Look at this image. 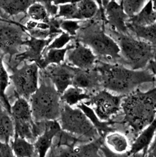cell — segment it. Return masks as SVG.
Masks as SVG:
<instances>
[{
	"mask_svg": "<svg viewBox=\"0 0 156 157\" xmlns=\"http://www.w3.org/2000/svg\"><path fill=\"white\" fill-rule=\"evenodd\" d=\"M95 67L101 76L103 88L119 95L126 96L139 85L156 80L148 70H133L121 63L97 61Z\"/></svg>",
	"mask_w": 156,
	"mask_h": 157,
	"instance_id": "6da1fadb",
	"label": "cell"
},
{
	"mask_svg": "<svg viewBox=\"0 0 156 157\" xmlns=\"http://www.w3.org/2000/svg\"><path fill=\"white\" fill-rule=\"evenodd\" d=\"M126 124L138 133L153 122L156 117V87L146 92L138 88L124 96L121 103Z\"/></svg>",
	"mask_w": 156,
	"mask_h": 157,
	"instance_id": "7a4b0ae2",
	"label": "cell"
},
{
	"mask_svg": "<svg viewBox=\"0 0 156 157\" xmlns=\"http://www.w3.org/2000/svg\"><path fill=\"white\" fill-rule=\"evenodd\" d=\"M39 80L40 85L29 100L33 118L36 122L59 120L62 106L60 94L40 70Z\"/></svg>",
	"mask_w": 156,
	"mask_h": 157,
	"instance_id": "3957f363",
	"label": "cell"
},
{
	"mask_svg": "<svg viewBox=\"0 0 156 157\" xmlns=\"http://www.w3.org/2000/svg\"><path fill=\"white\" fill-rule=\"evenodd\" d=\"M74 39L89 47L97 57L115 63L120 59V49L116 41L99 23H91L81 26Z\"/></svg>",
	"mask_w": 156,
	"mask_h": 157,
	"instance_id": "277c9868",
	"label": "cell"
},
{
	"mask_svg": "<svg viewBox=\"0 0 156 157\" xmlns=\"http://www.w3.org/2000/svg\"><path fill=\"white\" fill-rule=\"evenodd\" d=\"M109 32L119 48L121 64L133 70H142L153 59V46L149 43L135 39L129 34H121L111 29Z\"/></svg>",
	"mask_w": 156,
	"mask_h": 157,
	"instance_id": "5b68a950",
	"label": "cell"
},
{
	"mask_svg": "<svg viewBox=\"0 0 156 157\" xmlns=\"http://www.w3.org/2000/svg\"><path fill=\"white\" fill-rule=\"evenodd\" d=\"M58 121L62 130L78 138L84 137L92 140L99 136L89 119L78 107L73 108L62 102L60 118Z\"/></svg>",
	"mask_w": 156,
	"mask_h": 157,
	"instance_id": "8992f818",
	"label": "cell"
},
{
	"mask_svg": "<svg viewBox=\"0 0 156 157\" xmlns=\"http://www.w3.org/2000/svg\"><path fill=\"white\" fill-rule=\"evenodd\" d=\"M9 68L12 71V75L9 76L10 81L14 86L16 97L21 96L29 101L39 87L40 68L37 63L31 62L28 64L25 62L20 68Z\"/></svg>",
	"mask_w": 156,
	"mask_h": 157,
	"instance_id": "52a82bcc",
	"label": "cell"
},
{
	"mask_svg": "<svg viewBox=\"0 0 156 157\" xmlns=\"http://www.w3.org/2000/svg\"><path fill=\"white\" fill-rule=\"evenodd\" d=\"M28 35L25 26L20 23L0 22V57L9 55L10 63L13 57L20 53Z\"/></svg>",
	"mask_w": 156,
	"mask_h": 157,
	"instance_id": "ba28073f",
	"label": "cell"
},
{
	"mask_svg": "<svg viewBox=\"0 0 156 157\" xmlns=\"http://www.w3.org/2000/svg\"><path fill=\"white\" fill-rule=\"evenodd\" d=\"M123 95H114L106 89L92 94L84 103L90 106L101 120L110 121L121 110Z\"/></svg>",
	"mask_w": 156,
	"mask_h": 157,
	"instance_id": "9c48e42d",
	"label": "cell"
},
{
	"mask_svg": "<svg viewBox=\"0 0 156 157\" xmlns=\"http://www.w3.org/2000/svg\"><path fill=\"white\" fill-rule=\"evenodd\" d=\"M76 68L65 62L56 65L51 64L46 68L40 70L51 81L60 94L72 85V80L75 73Z\"/></svg>",
	"mask_w": 156,
	"mask_h": 157,
	"instance_id": "30bf717a",
	"label": "cell"
},
{
	"mask_svg": "<svg viewBox=\"0 0 156 157\" xmlns=\"http://www.w3.org/2000/svg\"><path fill=\"white\" fill-rule=\"evenodd\" d=\"M73 48L66 54V63L81 70H89L95 68L97 62V56L87 46L76 41Z\"/></svg>",
	"mask_w": 156,
	"mask_h": 157,
	"instance_id": "8fae6325",
	"label": "cell"
},
{
	"mask_svg": "<svg viewBox=\"0 0 156 157\" xmlns=\"http://www.w3.org/2000/svg\"><path fill=\"white\" fill-rule=\"evenodd\" d=\"M54 39L51 37L47 39H39L29 36V37L24 43V46L26 47V49L14 56V60L17 62L16 67L22 62H36L37 63L42 57L44 49Z\"/></svg>",
	"mask_w": 156,
	"mask_h": 157,
	"instance_id": "7c38bea8",
	"label": "cell"
},
{
	"mask_svg": "<svg viewBox=\"0 0 156 157\" xmlns=\"http://www.w3.org/2000/svg\"><path fill=\"white\" fill-rule=\"evenodd\" d=\"M104 20L110 29L121 34H129L127 21L129 17L126 13L120 4L116 1L109 2L104 9Z\"/></svg>",
	"mask_w": 156,
	"mask_h": 157,
	"instance_id": "4fadbf2b",
	"label": "cell"
},
{
	"mask_svg": "<svg viewBox=\"0 0 156 157\" xmlns=\"http://www.w3.org/2000/svg\"><path fill=\"white\" fill-rule=\"evenodd\" d=\"M72 85L83 89L89 93L97 92L103 88L101 76L95 67L89 70L76 68Z\"/></svg>",
	"mask_w": 156,
	"mask_h": 157,
	"instance_id": "5bb4252c",
	"label": "cell"
},
{
	"mask_svg": "<svg viewBox=\"0 0 156 157\" xmlns=\"http://www.w3.org/2000/svg\"><path fill=\"white\" fill-rule=\"evenodd\" d=\"M61 130L62 128L58 120L45 121L44 132L34 143L39 157H46L53 145V140Z\"/></svg>",
	"mask_w": 156,
	"mask_h": 157,
	"instance_id": "9a60e30c",
	"label": "cell"
},
{
	"mask_svg": "<svg viewBox=\"0 0 156 157\" xmlns=\"http://www.w3.org/2000/svg\"><path fill=\"white\" fill-rule=\"evenodd\" d=\"M156 133V117L151 123L139 132L132 143L127 155L135 156L142 152L143 156H146L148 148L151 143Z\"/></svg>",
	"mask_w": 156,
	"mask_h": 157,
	"instance_id": "2e32d148",
	"label": "cell"
},
{
	"mask_svg": "<svg viewBox=\"0 0 156 157\" xmlns=\"http://www.w3.org/2000/svg\"><path fill=\"white\" fill-rule=\"evenodd\" d=\"M76 107L79 108L89 119L98 133L99 136L104 138L106 134L115 130V129L112 127L115 122H113L112 121H104L101 120L96 115L93 110L90 106L85 104L84 102H80L76 105Z\"/></svg>",
	"mask_w": 156,
	"mask_h": 157,
	"instance_id": "e0dca14e",
	"label": "cell"
},
{
	"mask_svg": "<svg viewBox=\"0 0 156 157\" xmlns=\"http://www.w3.org/2000/svg\"><path fill=\"white\" fill-rule=\"evenodd\" d=\"M156 22V9L153 0H150L136 15L129 17L127 25L144 26Z\"/></svg>",
	"mask_w": 156,
	"mask_h": 157,
	"instance_id": "ac0fdd59",
	"label": "cell"
},
{
	"mask_svg": "<svg viewBox=\"0 0 156 157\" xmlns=\"http://www.w3.org/2000/svg\"><path fill=\"white\" fill-rule=\"evenodd\" d=\"M75 43H69L65 47L60 49H50L44 52L41 59L37 63L39 68L43 70L51 64L59 65L65 62L67 51L73 48Z\"/></svg>",
	"mask_w": 156,
	"mask_h": 157,
	"instance_id": "d6986e66",
	"label": "cell"
},
{
	"mask_svg": "<svg viewBox=\"0 0 156 157\" xmlns=\"http://www.w3.org/2000/svg\"><path fill=\"white\" fill-rule=\"evenodd\" d=\"M104 139L109 149L114 153L124 154H127L129 151V141L126 136L115 130L106 134Z\"/></svg>",
	"mask_w": 156,
	"mask_h": 157,
	"instance_id": "ffe728a7",
	"label": "cell"
},
{
	"mask_svg": "<svg viewBox=\"0 0 156 157\" xmlns=\"http://www.w3.org/2000/svg\"><path fill=\"white\" fill-rule=\"evenodd\" d=\"M15 135V126L12 117L0 106V141L10 144Z\"/></svg>",
	"mask_w": 156,
	"mask_h": 157,
	"instance_id": "44dd1931",
	"label": "cell"
},
{
	"mask_svg": "<svg viewBox=\"0 0 156 157\" xmlns=\"http://www.w3.org/2000/svg\"><path fill=\"white\" fill-rule=\"evenodd\" d=\"M91 95L92 94L83 89L71 85L60 94V100L62 102L73 107L85 100L89 99Z\"/></svg>",
	"mask_w": 156,
	"mask_h": 157,
	"instance_id": "7402d4cb",
	"label": "cell"
},
{
	"mask_svg": "<svg viewBox=\"0 0 156 157\" xmlns=\"http://www.w3.org/2000/svg\"><path fill=\"white\" fill-rule=\"evenodd\" d=\"M39 0H0V10L10 16L26 14L29 7Z\"/></svg>",
	"mask_w": 156,
	"mask_h": 157,
	"instance_id": "603a6c76",
	"label": "cell"
},
{
	"mask_svg": "<svg viewBox=\"0 0 156 157\" xmlns=\"http://www.w3.org/2000/svg\"><path fill=\"white\" fill-rule=\"evenodd\" d=\"M10 145L15 157H39L34 143L29 142L25 138L15 135L13 140L10 142Z\"/></svg>",
	"mask_w": 156,
	"mask_h": 157,
	"instance_id": "cb8c5ba5",
	"label": "cell"
},
{
	"mask_svg": "<svg viewBox=\"0 0 156 157\" xmlns=\"http://www.w3.org/2000/svg\"><path fill=\"white\" fill-rule=\"evenodd\" d=\"M10 115L14 119L34 121L29 101L21 96H17V100L10 107Z\"/></svg>",
	"mask_w": 156,
	"mask_h": 157,
	"instance_id": "d4e9b609",
	"label": "cell"
},
{
	"mask_svg": "<svg viewBox=\"0 0 156 157\" xmlns=\"http://www.w3.org/2000/svg\"><path fill=\"white\" fill-rule=\"evenodd\" d=\"M129 31H131L137 38L149 43L151 45H156V22L144 26L127 25Z\"/></svg>",
	"mask_w": 156,
	"mask_h": 157,
	"instance_id": "484cf974",
	"label": "cell"
},
{
	"mask_svg": "<svg viewBox=\"0 0 156 157\" xmlns=\"http://www.w3.org/2000/svg\"><path fill=\"white\" fill-rule=\"evenodd\" d=\"M104 137L99 136L89 144L75 146L73 148L75 155V157H99L98 152L104 144Z\"/></svg>",
	"mask_w": 156,
	"mask_h": 157,
	"instance_id": "4316f807",
	"label": "cell"
},
{
	"mask_svg": "<svg viewBox=\"0 0 156 157\" xmlns=\"http://www.w3.org/2000/svg\"><path fill=\"white\" fill-rule=\"evenodd\" d=\"M77 5L81 21L92 19L100 10L96 0H81Z\"/></svg>",
	"mask_w": 156,
	"mask_h": 157,
	"instance_id": "83f0119b",
	"label": "cell"
},
{
	"mask_svg": "<svg viewBox=\"0 0 156 157\" xmlns=\"http://www.w3.org/2000/svg\"><path fill=\"white\" fill-rule=\"evenodd\" d=\"M3 57H0V101L4 107L10 114L11 105L9 102L8 98L6 94V90L9 85L10 78L3 63Z\"/></svg>",
	"mask_w": 156,
	"mask_h": 157,
	"instance_id": "f1b7e54d",
	"label": "cell"
},
{
	"mask_svg": "<svg viewBox=\"0 0 156 157\" xmlns=\"http://www.w3.org/2000/svg\"><path fill=\"white\" fill-rule=\"evenodd\" d=\"M26 14L31 20L39 22L48 23L51 19L45 7L39 1L34 2L29 7Z\"/></svg>",
	"mask_w": 156,
	"mask_h": 157,
	"instance_id": "f546056e",
	"label": "cell"
},
{
	"mask_svg": "<svg viewBox=\"0 0 156 157\" xmlns=\"http://www.w3.org/2000/svg\"><path fill=\"white\" fill-rule=\"evenodd\" d=\"M65 20H80L77 3H68L58 5V12L56 17Z\"/></svg>",
	"mask_w": 156,
	"mask_h": 157,
	"instance_id": "4dcf8cb0",
	"label": "cell"
},
{
	"mask_svg": "<svg viewBox=\"0 0 156 157\" xmlns=\"http://www.w3.org/2000/svg\"><path fill=\"white\" fill-rule=\"evenodd\" d=\"M150 0H121L120 4L126 13L133 17L138 13Z\"/></svg>",
	"mask_w": 156,
	"mask_h": 157,
	"instance_id": "1f68e13d",
	"label": "cell"
},
{
	"mask_svg": "<svg viewBox=\"0 0 156 157\" xmlns=\"http://www.w3.org/2000/svg\"><path fill=\"white\" fill-rule=\"evenodd\" d=\"M73 39H74V37L65 32H62L49 43V44L44 49L43 54L50 49H60L64 48Z\"/></svg>",
	"mask_w": 156,
	"mask_h": 157,
	"instance_id": "d6a6232c",
	"label": "cell"
},
{
	"mask_svg": "<svg viewBox=\"0 0 156 157\" xmlns=\"http://www.w3.org/2000/svg\"><path fill=\"white\" fill-rule=\"evenodd\" d=\"M81 21L76 20H65L60 18V28L63 32H65L73 37H75L78 30L81 27L79 24Z\"/></svg>",
	"mask_w": 156,
	"mask_h": 157,
	"instance_id": "836d02e7",
	"label": "cell"
},
{
	"mask_svg": "<svg viewBox=\"0 0 156 157\" xmlns=\"http://www.w3.org/2000/svg\"><path fill=\"white\" fill-rule=\"evenodd\" d=\"M15 157V155L11 145L0 141V157Z\"/></svg>",
	"mask_w": 156,
	"mask_h": 157,
	"instance_id": "e575fe53",
	"label": "cell"
},
{
	"mask_svg": "<svg viewBox=\"0 0 156 157\" xmlns=\"http://www.w3.org/2000/svg\"><path fill=\"white\" fill-rule=\"evenodd\" d=\"M146 155L147 157H156V133L151 143L148 148Z\"/></svg>",
	"mask_w": 156,
	"mask_h": 157,
	"instance_id": "d590c367",
	"label": "cell"
},
{
	"mask_svg": "<svg viewBox=\"0 0 156 157\" xmlns=\"http://www.w3.org/2000/svg\"><path fill=\"white\" fill-rule=\"evenodd\" d=\"M147 66L148 67V70H150L154 76H156V60L152 59Z\"/></svg>",
	"mask_w": 156,
	"mask_h": 157,
	"instance_id": "8d00e7d4",
	"label": "cell"
},
{
	"mask_svg": "<svg viewBox=\"0 0 156 157\" xmlns=\"http://www.w3.org/2000/svg\"><path fill=\"white\" fill-rule=\"evenodd\" d=\"M101 1V6L103 8V9H104V7L111 2L112 1H114L116 0H100Z\"/></svg>",
	"mask_w": 156,
	"mask_h": 157,
	"instance_id": "74e56055",
	"label": "cell"
},
{
	"mask_svg": "<svg viewBox=\"0 0 156 157\" xmlns=\"http://www.w3.org/2000/svg\"><path fill=\"white\" fill-rule=\"evenodd\" d=\"M96 1L98 2V4H99V9H100V10H101V16H102V17H104V11L103 8L102 6H101V1H100V0H96Z\"/></svg>",
	"mask_w": 156,
	"mask_h": 157,
	"instance_id": "f35d334b",
	"label": "cell"
},
{
	"mask_svg": "<svg viewBox=\"0 0 156 157\" xmlns=\"http://www.w3.org/2000/svg\"><path fill=\"white\" fill-rule=\"evenodd\" d=\"M0 22H8V23H16V21L10 20H8V19H6V18H1L0 17Z\"/></svg>",
	"mask_w": 156,
	"mask_h": 157,
	"instance_id": "ab89813d",
	"label": "cell"
},
{
	"mask_svg": "<svg viewBox=\"0 0 156 157\" xmlns=\"http://www.w3.org/2000/svg\"><path fill=\"white\" fill-rule=\"evenodd\" d=\"M153 2H154V6L156 9V0H153Z\"/></svg>",
	"mask_w": 156,
	"mask_h": 157,
	"instance_id": "60d3db41",
	"label": "cell"
}]
</instances>
